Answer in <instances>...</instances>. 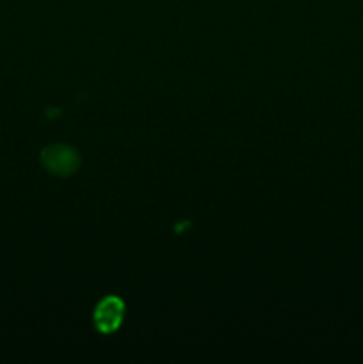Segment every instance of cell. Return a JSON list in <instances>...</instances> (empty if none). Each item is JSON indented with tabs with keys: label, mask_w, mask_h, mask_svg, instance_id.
<instances>
[{
	"label": "cell",
	"mask_w": 363,
	"mask_h": 364,
	"mask_svg": "<svg viewBox=\"0 0 363 364\" xmlns=\"http://www.w3.org/2000/svg\"><path fill=\"white\" fill-rule=\"evenodd\" d=\"M41 162L45 169L57 176H70L80 166V156L71 146L53 144L43 149Z\"/></svg>",
	"instance_id": "obj_1"
},
{
	"label": "cell",
	"mask_w": 363,
	"mask_h": 364,
	"mask_svg": "<svg viewBox=\"0 0 363 364\" xmlns=\"http://www.w3.org/2000/svg\"><path fill=\"white\" fill-rule=\"evenodd\" d=\"M125 316V302L117 297H105L95 309V326L100 333H114Z\"/></svg>",
	"instance_id": "obj_2"
}]
</instances>
